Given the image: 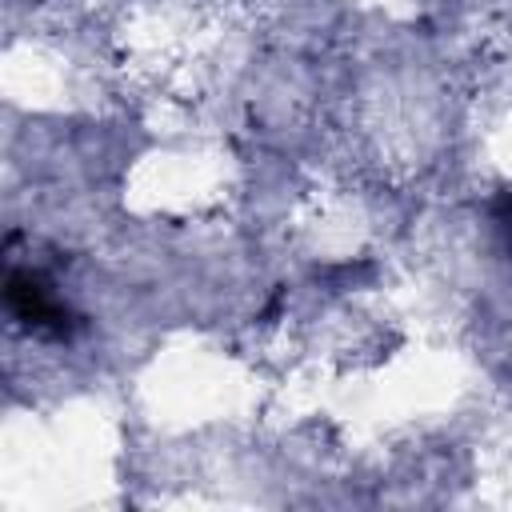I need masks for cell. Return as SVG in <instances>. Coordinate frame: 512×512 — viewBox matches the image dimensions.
I'll use <instances>...</instances> for the list:
<instances>
[{
    "label": "cell",
    "mask_w": 512,
    "mask_h": 512,
    "mask_svg": "<svg viewBox=\"0 0 512 512\" xmlns=\"http://www.w3.org/2000/svg\"><path fill=\"white\" fill-rule=\"evenodd\" d=\"M4 296H8L12 316L24 320L28 328L48 332V336H68L72 316H68V308L44 288V280H40L36 272H12Z\"/></svg>",
    "instance_id": "obj_1"
}]
</instances>
